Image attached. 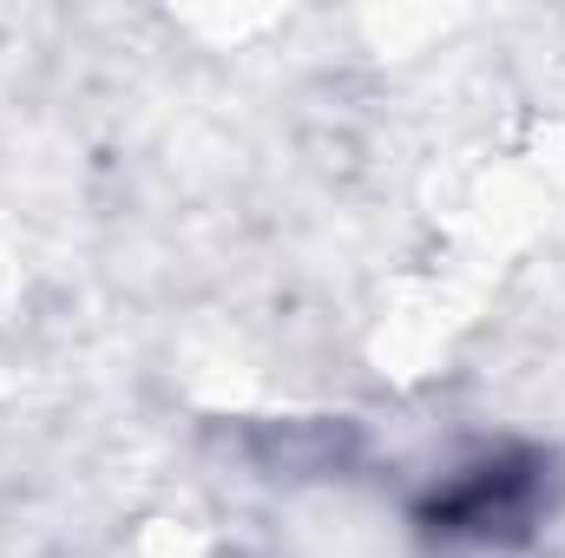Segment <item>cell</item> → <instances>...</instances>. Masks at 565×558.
Instances as JSON below:
<instances>
[{"instance_id": "obj_1", "label": "cell", "mask_w": 565, "mask_h": 558, "mask_svg": "<svg viewBox=\"0 0 565 558\" xmlns=\"http://www.w3.org/2000/svg\"><path fill=\"white\" fill-rule=\"evenodd\" d=\"M565 513V453L533 433H480L434 460L402 500L408 539L434 558H507Z\"/></svg>"}]
</instances>
